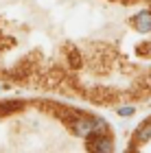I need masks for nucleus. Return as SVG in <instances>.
Listing matches in <instances>:
<instances>
[{"label": "nucleus", "mask_w": 151, "mask_h": 153, "mask_svg": "<svg viewBox=\"0 0 151 153\" xmlns=\"http://www.w3.org/2000/svg\"><path fill=\"white\" fill-rule=\"evenodd\" d=\"M72 131L77 136H81V138H90V136H94V125H92V120H88V118H77V120H72Z\"/></svg>", "instance_id": "nucleus-1"}, {"label": "nucleus", "mask_w": 151, "mask_h": 153, "mask_svg": "<svg viewBox=\"0 0 151 153\" xmlns=\"http://www.w3.org/2000/svg\"><path fill=\"white\" fill-rule=\"evenodd\" d=\"M90 149L92 151H112L114 149V142L109 140V138H105L103 134H99L94 140H90Z\"/></svg>", "instance_id": "nucleus-2"}, {"label": "nucleus", "mask_w": 151, "mask_h": 153, "mask_svg": "<svg viewBox=\"0 0 151 153\" xmlns=\"http://www.w3.org/2000/svg\"><path fill=\"white\" fill-rule=\"evenodd\" d=\"M134 22H136V29L138 31H142V33L151 31V11H138V16L134 18Z\"/></svg>", "instance_id": "nucleus-3"}, {"label": "nucleus", "mask_w": 151, "mask_h": 153, "mask_svg": "<svg viewBox=\"0 0 151 153\" xmlns=\"http://www.w3.org/2000/svg\"><path fill=\"white\" fill-rule=\"evenodd\" d=\"M136 138H138V142H147L149 138H151V125H145V127H140L138 129V134H136Z\"/></svg>", "instance_id": "nucleus-4"}, {"label": "nucleus", "mask_w": 151, "mask_h": 153, "mask_svg": "<svg viewBox=\"0 0 151 153\" xmlns=\"http://www.w3.org/2000/svg\"><path fill=\"white\" fill-rule=\"evenodd\" d=\"M92 125H94V136H99V134H103V131L107 129V123L103 120L101 116H97V118H92Z\"/></svg>", "instance_id": "nucleus-5"}, {"label": "nucleus", "mask_w": 151, "mask_h": 153, "mask_svg": "<svg viewBox=\"0 0 151 153\" xmlns=\"http://www.w3.org/2000/svg\"><path fill=\"white\" fill-rule=\"evenodd\" d=\"M68 59H70V66H79V61H81V57H79V53L74 51V48H72L70 53H68Z\"/></svg>", "instance_id": "nucleus-6"}, {"label": "nucleus", "mask_w": 151, "mask_h": 153, "mask_svg": "<svg viewBox=\"0 0 151 153\" xmlns=\"http://www.w3.org/2000/svg\"><path fill=\"white\" fill-rule=\"evenodd\" d=\"M118 114H121V116H132V114H134V107H121Z\"/></svg>", "instance_id": "nucleus-7"}]
</instances>
